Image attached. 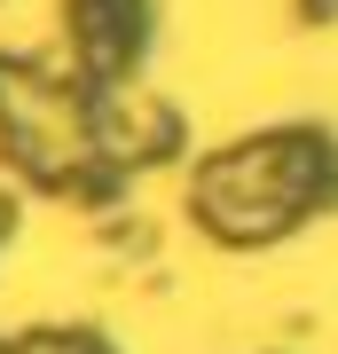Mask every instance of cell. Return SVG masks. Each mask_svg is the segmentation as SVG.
Instances as JSON below:
<instances>
[{"label": "cell", "mask_w": 338, "mask_h": 354, "mask_svg": "<svg viewBox=\"0 0 338 354\" xmlns=\"http://www.w3.org/2000/svg\"><path fill=\"white\" fill-rule=\"evenodd\" d=\"M0 236H8V213H0Z\"/></svg>", "instance_id": "2"}, {"label": "cell", "mask_w": 338, "mask_h": 354, "mask_svg": "<svg viewBox=\"0 0 338 354\" xmlns=\"http://www.w3.org/2000/svg\"><path fill=\"white\" fill-rule=\"evenodd\" d=\"M299 16H338V0H299Z\"/></svg>", "instance_id": "1"}]
</instances>
